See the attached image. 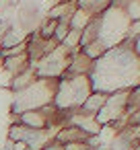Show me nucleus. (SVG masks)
Here are the masks:
<instances>
[{
  "mask_svg": "<svg viewBox=\"0 0 140 150\" xmlns=\"http://www.w3.org/2000/svg\"><path fill=\"white\" fill-rule=\"evenodd\" d=\"M64 150H89L87 142H72V144H64Z\"/></svg>",
  "mask_w": 140,
  "mask_h": 150,
  "instance_id": "obj_23",
  "label": "nucleus"
},
{
  "mask_svg": "<svg viewBox=\"0 0 140 150\" xmlns=\"http://www.w3.org/2000/svg\"><path fill=\"white\" fill-rule=\"evenodd\" d=\"M97 35H99V23H97V17L80 31V47H85V45H89L91 41H95L97 39Z\"/></svg>",
  "mask_w": 140,
  "mask_h": 150,
  "instance_id": "obj_15",
  "label": "nucleus"
},
{
  "mask_svg": "<svg viewBox=\"0 0 140 150\" xmlns=\"http://www.w3.org/2000/svg\"><path fill=\"white\" fill-rule=\"evenodd\" d=\"M80 52H82V54H85L87 58H91V60L95 62V60H99V58H101V56H103V54L107 52V47H105V45H103V43H101L99 39H95V41H91L89 45L80 47Z\"/></svg>",
  "mask_w": 140,
  "mask_h": 150,
  "instance_id": "obj_17",
  "label": "nucleus"
},
{
  "mask_svg": "<svg viewBox=\"0 0 140 150\" xmlns=\"http://www.w3.org/2000/svg\"><path fill=\"white\" fill-rule=\"evenodd\" d=\"M35 80H37V74H35V70L29 66L27 70H23L21 74H17V76H13V78L9 80V88H11L13 93H19V91L27 88L29 84H33Z\"/></svg>",
  "mask_w": 140,
  "mask_h": 150,
  "instance_id": "obj_12",
  "label": "nucleus"
},
{
  "mask_svg": "<svg viewBox=\"0 0 140 150\" xmlns=\"http://www.w3.org/2000/svg\"><path fill=\"white\" fill-rule=\"evenodd\" d=\"M126 123H128V125H140V109L128 113V115H126Z\"/></svg>",
  "mask_w": 140,
  "mask_h": 150,
  "instance_id": "obj_22",
  "label": "nucleus"
},
{
  "mask_svg": "<svg viewBox=\"0 0 140 150\" xmlns=\"http://www.w3.org/2000/svg\"><path fill=\"white\" fill-rule=\"evenodd\" d=\"M78 6H76V2L74 0H64V2H54L48 11H45V15L43 17H48V19H54V21H70V17H72V13L76 11Z\"/></svg>",
  "mask_w": 140,
  "mask_h": 150,
  "instance_id": "obj_9",
  "label": "nucleus"
},
{
  "mask_svg": "<svg viewBox=\"0 0 140 150\" xmlns=\"http://www.w3.org/2000/svg\"><path fill=\"white\" fill-rule=\"evenodd\" d=\"M0 62H2V68H4V72L9 74V80H11L13 76L21 74L23 70H27V68L31 66L27 52H25V54H19V56H11V58H4V60H0Z\"/></svg>",
  "mask_w": 140,
  "mask_h": 150,
  "instance_id": "obj_11",
  "label": "nucleus"
},
{
  "mask_svg": "<svg viewBox=\"0 0 140 150\" xmlns=\"http://www.w3.org/2000/svg\"><path fill=\"white\" fill-rule=\"evenodd\" d=\"M97 23H99V35L97 39L109 50V47H115L119 43L126 41L128 37V29H130V17L124 8L119 6H109L105 8L101 15H97Z\"/></svg>",
  "mask_w": 140,
  "mask_h": 150,
  "instance_id": "obj_4",
  "label": "nucleus"
},
{
  "mask_svg": "<svg viewBox=\"0 0 140 150\" xmlns=\"http://www.w3.org/2000/svg\"><path fill=\"white\" fill-rule=\"evenodd\" d=\"M70 56H72V54H68V52H66V47L58 45L56 50H52L50 54H45L43 58H39L35 64H31V68L35 70L37 78L60 80V78L68 72Z\"/></svg>",
  "mask_w": 140,
  "mask_h": 150,
  "instance_id": "obj_6",
  "label": "nucleus"
},
{
  "mask_svg": "<svg viewBox=\"0 0 140 150\" xmlns=\"http://www.w3.org/2000/svg\"><path fill=\"white\" fill-rule=\"evenodd\" d=\"M87 134L80 129V127H76V125H72V123H62L60 127H58V132H56V138H54V142H58V144H72V142H87Z\"/></svg>",
  "mask_w": 140,
  "mask_h": 150,
  "instance_id": "obj_8",
  "label": "nucleus"
},
{
  "mask_svg": "<svg viewBox=\"0 0 140 150\" xmlns=\"http://www.w3.org/2000/svg\"><path fill=\"white\" fill-rule=\"evenodd\" d=\"M41 150H64V146L62 144H58V142H52V144H48L45 148H41Z\"/></svg>",
  "mask_w": 140,
  "mask_h": 150,
  "instance_id": "obj_24",
  "label": "nucleus"
},
{
  "mask_svg": "<svg viewBox=\"0 0 140 150\" xmlns=\"http://www.w3.org/2000/svg\"><path fill=\"white\" fill-rule=\"evenodd\" d=\"M95 62L91 58H87L82 52H76L70 56V64H68V72L66 74H80V76H91Z\"/></svg>",
  "mask_w": 140,
  "mask_h": 150,
  "instance_id": "obj_10",
  "label": "nucleus"
},
{
  "mask_svg": "<svg viewBox=\"0 0 140 150\" xmlns=\"http://www.w3.org/2000/svg\"><path fill=\"white\" fill-rule=\"evenodd\" d=\"M128 150H140V142H136V144H134V146H130Z\"/></svg>",
  "mask_w": 140,
  "mask_h": 150,
  "instance_id": "obj_27",
  "label": "nucleus"
},
{
  "mask_svg": "<svg viewBox=\"0 0 140 150\" xmlns=\"http://www.w3.org/2000/svg\"><path fill=\"white\" fill-rule=\"evenodd\" d=\"M58 127H60V125H50V127H43V129H29L23 144H25L29 150H41V148H45L48 144L54 142Z\"/></svg>",
  "mask_w": 140,
  "mask_h": 150,
  "instance_id": "obj_7",
  "label": "nucleus"
},
{
  "mask_svg": "<svg viewBox=\"0 0 140 150\" xmlns=\"http://www.w3.org/2000/svg\"><path fill=\"white\" fill-rule=\"evenodd\" d=\"M132 47H134V52H136V56L140 58V37H138V39H136V41L132 43Z\"/></svg>",
  "mask_w": 140,
  "mask_h": 150,
  "instance_id": "obj_26",
  "label": "nucleus"
},
{
  "mask_svg": "<svg viewBox=\"0 0 140 150\" xmlns=\"http://www.w3.org/2000/svg\"><path fill=\"white\" fill-rule=\"evenodd\" d=\"M56 82L58 80H48V78H37L33 84L27 88L13 93V113L19 115L23 111L31 109H43L48 105H54V95H56Z\"/></svg>",
  "mask_w": 140,
  "mask_h": 150,
  "instance_id": "obj_3",
  "label": "nucleus"
},
{
  "mask_svg": "<svg viewBox=\"0 0 140 150\" xmlns=\"http://www.w3.org/2000/svg\"><path fill=\"white\" fill-rule=\"evenodd\" d=\"M111 4H113V0H87V6H85V8H89V11L97 17V15H101L105 8H109Z\"/></svg>",
  "mask_w": 140,
  "mask_h": 150,
  "instance_id": "obj_19",
  "label": "nucleus"
},
{
  "mask_svg": "<svg viewBox=\"0 0 140 150\" xmlns=\"http://www.w3.org/2000/svg\"><path fill=\"white\" fill-rule=\"evenodd\" d=\"M128 97L130 91H115L107 95L105 105L101 107V111L95 115L99 125H113L115 129L126 125V115H128Z\"/></svg>",
  "mask_w": 140,
  "mask_h": 150,
  "instance_id": "obj_5",
  "label": "nucleus"
},
{
  "mask_svg": "<svg viewBox=\"0 0 140 150\" xmlns=\"http://www.w3.org/2000/svg\"><path fill=\"white\" fill-rule=\"evenodd\" d=\"M93 19H95V15H93L89 8H80V6H78V8L72 13V17H70V29L82 31Z\"/></svg>",
  "mask_w": 140,
  "mask_h": 150,
  "instance_id": "obj_14",
  "label": "nucleus"
},
{
  "mask_svg": "<svg viewBox=\"0 0 140 150\" xmlns=\"http://www.w3.org/2000/svg\"><path fill=\"white\" fill-rule=\"evenodd\" d=\"M138 37H140V19H138V21H132V23H130V29H128V37H126V41L134 43V41H136Z\"/></svg>",
  "mask_w": 140,
  "mask_h": 150,
  "instance_id": "obj_21",
  "label": "nucleus"
},
{
  "mask_svg": "<svg viewBox=\"0 0 140 150\" xmlns=\"http://www.w3.org/2000/svg\"><path fill=\"white\" fill-rule=\"evenodd\" d=\"M27 132H29V127H25L19 121H13L11 127H9V132H6V138H9V142H25Z\"/></svg>",
  "mask_w": 140,
  "mask_h": 150,
  "instance_id": "obj_18",
  "label": "nucleus"
},
{
  "mask_svg": "<svg viewBox=\"0 0 140 150\" xmlns=\"http://www.w3.org/2000/svg\"><path fill=\"white\" fill-rule=\"evenodd\" d=\"M68 31H70V21H58L56 31H54V39H56L58 43H62L64 37L68 35Z\"/></svg>",
  "mask_w": 140,
  "mask_h": 150,
  "instance_id": "obj_20",
  "label": "nucleus"
},
{
  "mask_svg": "<svg viewBox=\"0 0 140 150\" xmlns=\"http://www.w3.org/2000/svg\"><path fill=\"white\" fill-rule=\"evenodd\" d=\"M132 0H113V6H119V8H126Z\"/></svg>",
  "mask_w": 140,
  "mask_h": 150,
  "instance_id": "obj_25",
  "label": "nucleus"
},
{
  "mask_svg": "<svg viewBox=\"0 0 140 150\" xmlns=\"http://www.w3.org/2000/svg\"><path fill=\"white\" fill-rule=\"evenodd\" d=\"M93 93V84L89 76L80 74H64L56 82V95H54V107L62 113L68 115L76 109L82 107L87 97Z\"/></svg>",
  "mask_w": 140,
  "mask_h": 150,
  "instance_id": "obj_2",
  "label": "nucleus"
},
{
  "mask_svg": "<svg viewBox=\"0 0 140 150\" xmlns=\"http://www.w3.org/2000/svg\"><path fill=\"white\" fill-rule=\"evenodd\" d=\"M93 91L115 93L132 91L140 84V58L136 56L130 41H124L115 47H109L99 60H95L91 72Z\"/></svg>",
  "mask_w": 140,
  "mask_h": 150,
  "instance_id": "obj_1",
  "label": "nucleus"
},
{
  "mask_svg": "<svg viewBox=\"0 0 140 150\" xmlns=\"http://www.w3.org/2000/svg\"><path fill=\"white\" fill-rule=\"evenodd\" d=\"M60 45H62V47H66V52H68V54H76V52H80V31L70 29V31H68V35L64 37V41H62Z\"/></svg>",
  "mask_w": 140,
  "mask_h": 150,
  "instance_id": "obj_16",
  "label": "nucleus"
},
{
  "mask_svg": "<svg viewBox=\"0 0 140 150\" xmlns=\"http://www.w3.org/2000/svg\"><path fill=\"white\" fill-rule=\"evenodd\" d=\"M105 101H107V95H105V93L93 91V93L87 97V101L82 103V107H80L78 111H82V113H87V115H97V113L101 111V107L105 105Z\"/></svg>",
  "mask_w": 140,
  "mask_h": 150,
  "instance_id": "obj_13",
  "label": "nucleus"
}]
</instances>
